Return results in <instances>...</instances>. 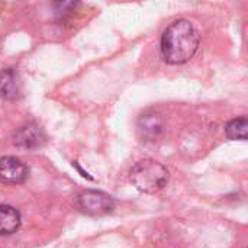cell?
Returning <instances> with one entry per match:
<instances>
[{
	"instance_id": "5",
	"label": "cell",
	"mask_w": 248,
	"mask_h": 248,
	"mask_svg": "<svg viewBox=\"0 0 248 248\" xmlns=\"http://www.w3.org/2000/svg\"><path fill=\"white\" fill-rule=\"evenodd\" d=\"M29 176L28 167L16 157H0V182L6 185H20Z\"/></svg>"
},
{
	"instance_id": "9",
	"label": "cell",
	"mask_w": 248,
	"mask_h": 248,
	"mask_svg": "<svg viewBox=\"0 0 248 248\" xmlns=\"http://www.w3.org/2000/svg\"><path fill=\"white\" fill-rule=\"evenodd\" d=\"M248 121L246 116L235 118L225 125V134L232 141H247Z\"/></svg>"
},
{
	"instance_id": "3",
	"label": "cell",
	"mask_w": 248,
	"mask_h": 248,
	"mask_svg": "<svg viewBox=\"0 0 248 248\" xmlns=\"http://www.w3.org/2000/svg\"><path fill=\"white\" fill-rule=\"evenodd\" d=\"M78 209L90 217H102L112 214L115 209V201L99 190H86L81 192L77 198Z\"/></svg>"
},
{
	"instance_id": "8",
	"label": "cell",
	"mask_w": 248,
	"mask_h": 248,
	"mask_svg": "<svg viewBox=\"0 0 248 248\" xmlns=\"http://www.w3.org/2000/svg\"><path fill=\"white\" fill-rule=\"evenodd\" d=\"M138 128L142 137L154 140L163 132L164 124H163V119L157 113H144L138 119Z\"/></svg>"
},
{
	"instance_id": "7",
	"label": "cell",
	"mask_w": 248,
	"mask_h": 248,
	"mask_svg": "<svg viewBox=\"0 0 248 248\" xmlns=\"http://www.w3.org/2000/svg\"><path fill=\"white\" fill-rule=\"evenodd\" d=\"M20 227V214L10 205H0V235H12Z\"/></svg>"
},
{
	"instance_id": "1",
	"label": "cell",
	"mask_w": 248,
	"mask_h": 248,
	"mask_svg": "<svg viewBox=\"0 0 248 248\" xmlns=\"http://www.w3.org/2000/svg\"><path fill=\"white\" fill-rule=\"evenodd\" d=\"M199 44L201 38L196 28L186 19H177L170 23L161 35V57L171 65L185 64L193 58Z\"/></svg>"
},
{
	"instance_id": "2",
	"label": "cell",
	"mask_w": 248,
	"mask_h": 248,
	"mask_svg": "<svg viewBox=\"0 0 248 248\" xmlns=\"http://www.w3.org/2000/svg\"><path fill=\"white\" fill-rule=\"evenodd\" d=\"M129 180L140 192L154 195L167 186L169 170L155 160H141L131 169Z\"/></svg>"
},
{
	"instance_id": "4",
	"label": "cell",
	"mask_w": 248,
	"mask_h": 248,
	"mask_svg": "<svg viewBox=\"0 0 248 248\" xmlns=\"http://www.w3.org/2000/svg\"><path fill=\"white\" fill-rule=\"evenodd\" d=\"M46 141L44 129L36 124H26L13 134V144L23 150L41 148Z\"/></svg>"
},
{
	"instance_id": "6",
	"label": "cell",
	"mask_w": 248,
	"mask_h": 248,
	"mask_svg": "<svg viewBox=\"0 0 248 248\" xmlns=\"http://www.w3.org/2000/svg\"><path fill=\"white\" fill-rule=\"evenodd\" d=\"M22 94V80L16 70L6 68L0 71V97L15 100Z\"/></svg>"
}]
</instances>
